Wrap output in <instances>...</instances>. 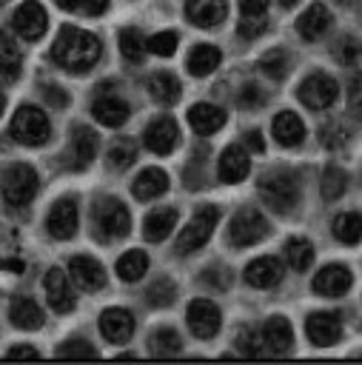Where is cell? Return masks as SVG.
<instances>
[{
  "label": "cell",
  "instance_id": "cell-1",
  "mask_svg": "<svg viewBox=\"0 0 362 365\" xmlns=\"http://www.w3.org/2000/svg\"><path fill=\"white\" fill-rule=\"evenodd\" d=\"M51 57L57 66H63L74 74L88 71L100 60V40L91 31H83L77 26H63L51 46Z\"/></svg>",
  "mask_w": 362,
  "mask_h": 365
},
{
  "label": "cell",
  "instance_id": "cell-2",
  "mask_svg": "<svg viewBox=\"0 0 362 365\" xmlns=\"http://www.w3.org/2000/svg\"><path fill=\"white\" fill-rule=\"evenodd\" d=\"M259 197L276 214H288L299 202V182L291 171H271L259 180Z\"/></svg>",
  "mask_w": 362,
  "mask_h": 365
},
{
  "label": "cell",
  "instance_id": "cell-3",
  "mask_svg": "<svg viewBox=\"0 0 362 365\" xmlns=\"http://www.w3.org/2000/svg\"><path fill=\"white\" fill-rule=\"evenodd\" d=\"M0 191L9 205H26L37 194V171L26 163L6 165L0 174Z\"/></svg>",
  "mask_w": 362,
  "mask_h": 365
},
{
  "label": "cell",
  "instance_id": "cell-4",
  "mask_svg": "<svg viewBox=\"0 0 362 365\" xmlns=\"http://www.w3.org/2000/svg\"><path fill=\"white\" fill-rule=\"evenodd\" d=\"M217 220H219V208L217 205H200L194 211V217L188 220V225L177 237V254H191V251L202 248L208 242V237L214 234Z\"/></svg>",
  "mask_w": 362,
  "mask_h": 365
},
{
  "label": "cell",
  "instance_id": "cell-5",
  "mask_svg": "<svg viewBox=\"0 0 362 365\" xmlns=\"http://www.w3.org/2000/svg\"><path fill=\"white\" fill-rule=\"evenodd\" d=\"M11 134L23 145H43L51 137V123L37 106H20L11 117Z\"/></svg>",
  "mask_w": 362,
  "mask_h": 365
},
{
  "label": "cell",
  "instance_id": "cell-6",
  "mask_svg": "<svg viewBox=\"0 0 362 365\" xmlns=\"http://www.w3.org/2000/svg\"><path fill=\"white\" fill-rule=\"evenodd\" d=\"M268 231H271V225L257 208H239L228 222V242L234 248H248V245L265 240Z\"/></svg>",
  "mask_w": 362,
  "mask_h": 365
},
{
  "label": "cell",
  "instance_id": "cell-7",
  "mask_svg": "<svg viewBox=\"0 0 362 365\" xmlns=\"http://www.w3.org/2000/svg\"><path fill=\"white\" fill-rule=\"evenodd\" d=\"M94 225L103 240H120L131 231V214L117 197H105L94 205Z\"/></svg>",
  "mask_w": 362,
  "mask_h": 365
},
{
  "label": "cell",
  "instance_id": "cell-8",
  "mask_svg": "<svg viewBox=\"0 0 362 365\" xmlns=\"http://www.w3.org/2000/svg\"><path fill=\"white\" fill-rule=\"evenodd\" d=\"M299 100L305 108L311 111H322V108H331L336 103V94H339V83L333 77H328L325 71H314L308 74L302 83H299Z\"/></svg>",
  "mask_w": 362,
  "mask_h": 365
},
{
  "label": "cell",
  "instance_id": "cell-9",
  "mask_svg": "<svg viewBox=\"0 0 362 365\" xmlns=\"http://www.w3.org/2000/svg\"><path fill=\"white\" fill-rule=\"evenodd\" d=\"M305 334L314 345L328 348L342 336V317L336 311H314L305 319Z\"/></svg>",
  "mask_w": 362,
  "mask_h": 365
},
{
  "label": "cell",
  "instance_id": "cell-10",
  "mask_svg": "<svg viewBox=\"0 0 362 365\" xmlns=\"http://www.w3.org/2000/svg\"><path fill=\"white\" fill-rule=\"evenodd\" d=\"M77 225H80V214H77V205L74 200H57L46 217V228L54 240H71L77 234Z\"/></svg>",
  "mask_w": 362,
  "mask_h": 365
},
{
  "label": "cell",
  "instance_id": "cell-11",
  "mask_svg": "<svg viewBox=\"0 0 362 365\" xmlns=\"http://www.w3.org/2000/svg\"><path fill=\"white\" fill-rule=\"evenodd\" d=\"M185 319L191 334L200 339H211L219 331V308L211 299H194L185 311Z\"/></svg>",
  "mask_w": 362,
  "mask_h": 365
},
{
  "label": "cell",
  "instance_id": "cell-12",
  "mask_svg": "<svg viewBox=\"0 0 362 365\" xmlns=\"http://www.w3.org/2000/svg\"><path fill=\"white\" fill-rule=\"evenodd\" d=\"M143 143L154 154H171L177 148V143H180V125L171 117H160V120H154V123L145 125Z\"/></svg>",
  "mask_w": 362,
  "mask_h": 365
},
{
  "label": "cell",
  "instance_id": "cell-13",
  "mask_svg": "<svg viewBox=\"0 0 362 365\" xmlns=\"http://www.w3.org/2000/svg\"><path fill=\"white\" fill-rule=\"evenodd\" d=\"M46 23H48L46 9H43L37 0H26V3H20V9L14 11V31H17L20 37H26V40L43 37Z\"/></svg>",
  "mask_w": 362,
  "mask_h": 365
},
{
  "label": "cell",
  "instance_id": "cell-14",
  "mask_svg": "<svg viewBox=\"0 0 362 365\" xmlns=\"http://www.w3.org/2000/svg\"><path fill=\"white\" fill-rule=\"evenodd\" d=\"M68 277L83 291H100L105 285V271L94 257H71L68 259Z\"/></svg>",
  "mask_w": 362,
  "mask_h": 365
},
{
  "label": "cell",
  "instance_id": "cell-15",
  "mask_svg": "<svg viewBox=\"0 0 362 365\" xmlns=\"http://www.w3.org/2000/svg\"><path fill=\"white\" fill-rule=\"evenodd\" d=\"M97 154V131L94 128H86V125H77L71 131V145H68V168L80 171L86 168Z\"/></svg>",
  "mask_w": 362,
  "mask_h": 365
},
{
  "label": "cell",
  "instance_id": "cell-16",
  "mask_svg": "<svg viewBox=\"0 0 362 365\" xmlns=\"http://www.w3.org/2000/svg\"><path fill=\"white\" fill-rule=\"evenodd\" d=\"M228 3L225 0H185V17L200 29H214L225 20Z\"/></svg>",
  "mask_w": 362,
  "mask_h": 365
},
{
  "label": "cell",
  "instance_id": "cell-17",
  "mask_svg": "<svg viewBox=\"0 0 362 365\" xmlns=\"http://www.w3.org/2000/svg\"><path fill=\"white\" fill-rule=\"evenodd\" d=\"M43 288H46V299H48V305H51L57 314H66V311L74 308V291H71V282H68V277H66L60 268H51V271L46 274Z\"/></svg>",
  "mask_w": 362,
  "mask_h": 365
},
{
  "label": "cell",
  "instance_id": "cell-18",
  "mask_svg": "<svg viewBox=\"0 0 362 365\" xmlns=\"http://www.w3.org/2000/svg\"><path fill=\"white\" fill-rule=\"evenodd\" d=\"M285 277V268L276 257H259L245 265V282L254 288H274Z\"/></svg>",
  "mask_w": 362,
  "mask_h": 365
},
{
  "label": "cell",
  "instance_id": "cell-19",
  "mask_svg": "<svg viewBox=\"0 0 362 365\" xmlns=\"http://www.w3.org/2000/svg\"><path fill=\"white\" fill-rule=\"evenodd\" d=\"M100 334L108 342H125L134 334V317L125 308H108L100 314Z\"/></svg>",
  "mask_w": 362,
  "mask_h": 365
},
{
  "label": "cell",
  "instance_id": "cell-20",
  "mask_svg": "<svg viewBox=\"0 0 362 365\" xmlns=\"http://www.w3.org/2000/svg\"><path fill=\"white\" fill-rule=\"evenodd\" d=\"M251 171V160H248V151L242 145H228L219 157V180L222 182H239L245 180Z\"/></svg>",
  "mask_w": 362,
  "mask_h": 365
},
{
  "label": "cell",
  "instance_id": "cell-21",
  "mask_svg": "<svg viewBox=\"0 0 362 365\" xmlns=\"http://www.w3.org/2000/svg\"><path fill=\"white\" fill-rule=\"evenodd\" d=\"M351 288V271L345 265H325L314 277V291L319 297H339Z\"/></svg>",
  "mask_w": 362,
  "mask_h": 365
},
{
  "label": "cell",
  "instance_id": "cell-22",
  "mask_svg": "<svg viewBox=\"0 0 362 365\" xmlns=\"http://www.w3.org/2000/svg\"><path fill=\"white\" fill-rule=\"evenodd\" d=\"M262 342L271 354H288L294 348V331H291V322L285 317H271L262 328Z\"/></svg>",
  "mask_w": 362,
  "mask_h": 365
},
{
  "label": "cell",
  "instance_id": "cell-23",
  "mask_svg": "<svg viewBox=\"0 0 362 365\" xmlns=\"http://www.w3.org/2000/svg\"><path fill=\"white\" fill-rule=\"evenodd\" d=\"M328 26H331V11H328L322 3H311V6L296 17V31H299V37H305V40L322 37V34L328 31Z\"/></svg>",
  "mask_w": 362,
  "mask_h": 365
},
{
  "label": "cell",
  "instance_id": "cell-24",
  "mask_svg": "<svg viewBox=\"0 0 362 365\" xmlns=\"http://www.w3.org/2000/svg\"><path fill=\"white\" fill-rule=\"evenodd\" d=\"M271 134H274V140L279 145L291 148V145H299L305 140V125L294 111H279L274 117V123H271Z\"/></svg>",
  "mask_w": 362,
  "mask_h": 365
},
{
  "label": "cell",
  "instance_id": "cell-25",
  "mask_svg": "<svg viewBox=\"0 0 362 365\" xmlns=\"http://www.w3.org/2000/svg\"><path fill=\"white\" fill-rule=\"evenodd\" d=\"M91 114L97 117V123H103V125H108V128H117V125H123V123L128 120L131 108H128L125 100L108 94V97H97V100H94Z\"/></svg>",
  "mask_w": 362,
  "mask_h": 365
},
{
  "label": "cell",
  "instance_id": "cell-26",
  "mask_svg": "<svg viewBox=\"0 0 362 365\" xmlns=\"http://www.w3.org/2000/svg\"><path fill=\"white\" fill-rule=\"evenodd\" d=\"M188 123L197 134H214L225 123V111L214 103H197L188 108Z\"/></svg>",
  "mask_w": 362,
  "mask_h": 365
},
{
  "label": "cell",
  "instance_id": "cell-27",
  "mask_svg": "<svg viewBox=\"0 0 362 365\" xmlns=\"http://www.w3.org/2000/svg\"><path fill=\"white\" fill-rule=\"evenodd\" d=\"M177 228V208H154L143 222V234L148 242H162Z\"/></svg>",
  "mask_w": 362,
  "mask_h": 365
},
{
  "label": "cell",
  "instance_id": "cell-28",
  "mask_svg": "<svg viewBox=\"0 0 362 365\" xmlns=\"http://www.w3.org/2000/svg\"><path fill=\"white\" fill-rule=\"evenodd\" d=\"M9 317H11V322H14L17 328H23V331H37V328L46 322L40 305H37L31 297H17V299H11Z\"/></svg>",
  "mask_w": 362,
  "mask_h": 365
},
{
  "label": "cell",
  "instance_id": "cell-29",
  "mask_svg": "<svg viewBox=\"0 0 362 365\" xmlns=\"http://www.w3.org/2000/svg\"><path fill=\"white\" fill-rule=\"evenodd\" d=\"M219 60H222V51H219L217 46L200 43V46L191 48V54H188V60H185V68H188L194 77H208V74L219 66Z\"/></svg>",
  "mask_w": 362,
  "mask_h": 365
},
{
  "label": "cell",
  "instance_id": "cell-30",
  "mask_svg": "<svg viewBox=\"0 0 362 365\" xmlns=\"http://www.w3.org/2000/svg\"><path fill=\"white\" fill-rule=\"evenodd\" d=\"M145 86H148L151 100H157L160 106H174V103L180 100V94H182L180 80H177L174 74H168V71H157V74H151Z\"/></svg>",
  "mask_w": 362,
  "mask_h": 365
},
{
  "label": "cell",
  "instance_id": "cell-31",
  "mask_svg": "<svg viewBox=\"0 0 362 365\" xmlns=\"http://www.w3.org/2000/svg\"><path fill=\"white\" fill-rule=\"evenodd\" d=\"M131 191H134L137 200H154V197L168 191V174L162 168H145V171L137 174Z\"/></svg>",
  "mask_w": 362,
  "mask_h": 365
},
{
  "label": "cell",
  "instance_id": "cell-32",
  "mask_svg": "<svg viewBox=\"0 0 362 365\" xmlns=\"http://www.w3.org/2000/svg\"><path fill=\"white\" fill-rule=\"evenodd\" d=\"M145 271H148V254L140 251V248H131V251H125V254L117 259V274H120V279H125V282L143 279Z\"/></svg>",
  "mask_w": 362,
  "mask_h": 365
},
{
  "label": "cell",
  "instance_id": "cell-33",
  "mask_svg": "<svg viewBox=\"0 0 362 365\" xmlns=\"http://www.w3.org/2000/svg\"><path fill=\"white\" fill-rule=\"evenodd\" d=\"M285 259L294 271H308L314 265V245L305 237H291L285 242Z\"/></svg>",
  "mask_w": 362,
  "mask_h": 365
},
{
  "label": "cell",
  "instance_id": "cell-34",
  "mask_svg": "<svg viewBox=\"0 0 362 365\" xmlns=\"http://www.w3.org/2000/svg\"><path fill=\"white\" fill-rule=\"evenodd\" d=\"M333 237L345 245H356L362 240V214L356 211H345L333 220Z\"/></svg>",
  "mask_w": 362,
  "mask_h": 365
},
{
  "label": "cell",
  "instance_id": "cell-35",
  "mask_svg": "<svg viewBox=\"0 0 362 365\" xmlns=\"http://www.w3.org/2000/svg\"><path fill=\"white\" fill-rule=\"evenodd\" d=\"M120 51H123L125 60H131V63H143V57H145V51H148V40L143 37L140 29L128 26V29L120 31Z\"/></svg>",
  "mask_w": 362,
  "mask_h": 365
},
{
  "label": "cell",
  "instance_id": "cell-36",
  "mask_svg": "<svg viewBox=\"0 0 362 365\" xmlns=\"http://www.w3.org/2000/svg\"><path fill=\"white\" fill-rule=\"evenodd\" d=\"M134 160H137V145H134L131 137H117V140L108 145V165H111L114 171L128 168Z\"/></svg>",
  "mask_w": 362,
  "mask_h": 365
},
{
  "label": "cell",
  "instance_id": "cell-37",
  "mask_svg": "<svg viewBox=\"0 0 362 365\" xmlns=\"http://www.w3.org/2000/svg\"><path fill=\"white\" fill-rule=\"evenodd\" d=\"M148 348H151L154 356H177L180 354V334L171 331V328H160V331L151 334Z\"/></svg>",
  "mask_w": 362,
  "mask_h": 365
},
{
  "label": "cell",
  "instance_id": "cell-38",
  "mask_svg": "<svg viewBox=\"0 0 362 365\" xmlns=\"http://www.w3.org/2000/svg\"><path fill=\"white\" fill-rule=\"evenodd\" d=\"M259 68H262V74H265L268 80H282V77L288 74V68H291L288 51H285V48H271V51L259 60Z\"/></svg>",
  "mask_w": 362,
  "mask_h": 365
},
{
  "label": "cell",
  "instance_id": "cell-39",
  "mask_svg": "<svg viewBox=\"0 0 362 365\" xmlns=\"http://www.w3.org/2000/svg\"><path fill=\"white\" fill-rule=\"evenodd\" d=\"M345 185H348L345 171H342V168H336V165H328V168H325V174H322V182H319L322 197H325V200H339V197L345 194Z\"/></svg>",
  "mask_w": 362,
  "mask_h": 365
},
{
  "label": "cell",
  "instance_id": "cell-40",
  "mask_svg": "<svg viewBox=\"0 0 362 365\" xmlns=\"http://www.w3.org/2000/svg\"><path fill=\"white\" fill-rule=\"evenodd\" d=\"M148 302L154 305V308H165V305H171L174 302V297H177V285L168 279V277H157L154 282H151V288H148Z\"/></svg>",
  "mask_w": 362,
  "mask_h": 365
},
{
  "label": "cell",
  "instance_id": "cell-41",
  "mask_svg": "<svg viewBox=\"0 0 362 365\" xmlns=\"http://www.w3.org/2000/svg\"><path fill=\"white\" fill-rule=\"evenodd\" d=\"M319 137H322V145L325 148H331V151H336V148H345L348 145V128L342 125V123H328V125H322V131H319Z\"/></svg>",
  "mask_w": 362,
  "mask_h": 365
},
{
  "label": "cell",
  "instance_id": "cell-42",
  "mask_svg": "<svg viewBox=\"0 0 362 365\" xmlns=\"http://www.w3.org/2000/svg\"><path fill=\"white\" fill-rule=\"evenodd\" d=\"M177 31H160L154 37H148V51L160 54V57H171L177 51Z\"/></svg>",
  "mask_w": 362,
  "mask_h": 365
},
{
  "label": "cell",
  "instance_id": "cell-43",
  "mask_svg": "<svg viewBox=\"0 0 362 365\" xmlns=\"http://www.w3.org/2000/svg\"><path fill=\"white\" fill-rule=\"evenodd\" d=\"M57 356H63V359H86V356H97V351L83 339H68V342H63L57 348Z\"/></svg>",
  "mask_w": 362,
  "mask_h": 365
},
{
  "label": "cell",
  "instance_id": "cell-44",
  "mask_svg": "<svg viewBox=\"0 0 362 365\" xmlns=\"http://www.w3.org/2000/svg\"><path fill=\"white\" fill-rule=\"evenodd\" d=\"M265 29H268V17H265V14H259V17H242L239 26H237V34L245 37V40H254V37H259Z\"/></svg>",
  "mask_w": 362,
  "mask_h": 365
},
{
  "label": "cell",
  "instance_id": "cell-45",
  "mask_svg": "<svg viewBox=\"0 0 362 365\" xmlns=\"http://www.w3.org/2000/svg\"><path fill=\"white\" fill-rule=\"evenodd\" d=\"M348 108H351V114L362 123V71L353 74L351 83H348Z\"/></svg>",
  "mask_w": 362,
  "mask_h": 365
},
{
  "label": "cell",
  "instance_id": "cell-46",
  "mask_svg": "<svg viewBox=\"0 0 362 365\" xmlns=\"http://www.w3.org/2000/svg\"><path fill=\"white\" fill-rule=\"evenodd\" d=\"M333 57L339 60V63H345V66H353L359 57H362V46L356 43V40H351V37H345L336 48H333Z\"/></svg>",
  "mask_w": 362,
  "mask_h": 365
},
{
  "label": "cell",
  "instance_id": "cell-47",
  "mask_svg": "<svg viewBox=\"0 0 362 365\" xmlns=\"http://www.w3.org/2000/svg\"><path fill=\"white\" fill-rule=\"evenodd\" d=\"M265 100H268V94H265L259 86H254V83L242 86V91H239V106H245V108H257V106H262Z\"/></svg>",
  "mask_w": 362,
  "mask_h": 365
},
{
  "label": "cell",
  "instance_id": "cell-48",
  "mask_svg": "<svg viewBox=\"0 0 362 365\" xmlns=\"http://www.w3.org/2000/svg\"><path fill=\"white\" fill-rule=\"evenodd\" d=\"M237 345H239V351H242L245 356H259V354H262L259 339H257V334H254L251 328H245V331L237 334Z\"/></svg>",
  "mask_w": 362,
  "mask_h": 365
},
{
  "label": "cell",
  "instance_id": "cell-49",
  "mask_svg": "<svg viewBox=\"0 0 362 365\" xmlns=\"http://www.w3.org/2000/svg\"><path fill=\"white\" fill-rule=\"evenodd\" d=\"M20 77V60H3L0 57V83H14Z\"/></svg>",
  "mask_w": 362,
  "mask_h": 365
},
{
  "label": "cell",
  "instance_id": "cell-50",
  "mask_svg": "<svg viewBox=\"0 0 362 365\" xmlns=\"http://www.w3.org/2000/svg\"><path fill=\"white\" fill-rule=\"evenodd\" d=\"M242 17H259L268 11V0H239Z\"/></svg>",
  "mask_w": 362,
  "mask_h": 365
},
{
  "label": "cell",
  "instance_id": "cell-51",
  "mask_svg": "<svg viewBox=\"0 0 362 365\" xmlns=\"http://www.w3.org/2000/svg\"><path fill=\"white\" fill-rule=\"evenodd\" d=\"M202 279H205L208 285H214V288H228V282H231L228 271H217V268H208V271L202 274Z\"/></svg>",
  "mask_w": 362,
  "mask_h": 365
},
{
  "label": "cell",
  "instance_id": "cell-52",
  "mask_svg": "<svg viewBox=\"0 0 362 365\" xmlns=\"http://www.w3.org/2000/svg\"><path fill=\"white\" fill-rule=\"evenodd\" d=\"M0 57H3V60H20L17 46H14V40H11L6 31H0Z\"/></svg>",
  "mask_w": 362,
  "mask_h": 365
},
{
  "label": "cell",
  "instance_id": "cell-53",
  "mask_svg": "<svg viewBox=\"0 0 362 365\" xmlns=\"http://www.w3.org/2000/svg\"><path fill=\"white\" fill-rule=\"evenodd\" d=\"M6 356L9 359H40V351H34L31 345H14V348H9Z\"/></svg>",
  "mask_w": 362,
  "mask_h": 365
},
{
  "label": "cell",
  "instance_id": "cell-54",
  "mask_svg": "<svg viewBox=\"0 0 362 365\" xmlns=\"http://www.w3.org/2000/svg\"><path fill=\"white\" fill-rule=\"evenodd\" d=\"M46 100H48L51 106H57V108H63V106L68 103V94H66L63 88H57V86H46Z\"/></svg>",
  "mask_w": 362,
  "mask_h": 365
},
{
  "label": "cell",
  "instance_id": "cell-55",
  "mask_svg": "<svg viewBox=\"0 0 362 365\" xmlns=\"http://www.w3.org/2000/svg\"><path fill=\"white\" fill-rule=\"evenodd\" d=\"M108 9V0H83V11L86 14H103Z\"/></svg>",
  "mask_w": 362,
  "mask_h": 365
},
{
  "label": "cell",
  "instance_id": "cell-56",
  "mask_svg": "<svg viewBox=\"0 0 362 365\" xmlns=\"http://www.w3.org/2000/svg\"><path fill=\"white\" fill-rule=\"evenodd\" d=\"M245 140H248L251 151H257V154L265 148V143H262V134H259V131H248V137H245Z\"/></svg>",
  "mask_w": 362,
  "mask_h": 365
},
{
  "label": "cell",
  "instance_id": "cell-57",
  "mask_svg": "<svg viewBox=\"0 0 362 365\" xmlns=\"http://www.w3.org/2000/svg\"><path fill=\"white\" fill-rule=\"evenodd\" d=\"M0 271H14V274H20V271H23V262H20V259H0Z\"/></svg>",
  "mask_w": 362,
  "mask_h": 365
},
{
  "label": "cell",
  "instance_id": "cell-58",
  "mask_svg": "<svg viewBox=\"0 0 362 365\" xmlns=\"http://www.w3.org/2000/svg\"><path fill=\"white\" fill-rule=\"evenodd\" d=\"M60 9H66V11H77V9H83V0H54Z\"/></svg>",
  "mask_w": 362,
  "mask_h": 365
},
{
  "label": "cell",
  "instance_id": "cell-59",
  "mask_svg": "<svg viewBox=\"0 0 362 365\" xmlns=\"http://www.w3.org/2000/svg\"><path fill=\"white\" fill-rule=\"evenodd\" d=\"M296 3H299V0H279L282 9H291V6H296Z\"/></svg>",
  "mask_w": 362,
  "mask_h": 365
},
{
  "label": "cell",
  "instance_id": "cell-60",
  "mask_svg": "<svg viewBox=\"0 0 362 365\" xmlns=\"http://www.w3.org/2000/svg\"><path fill=\"white\" fill-rule=\"evenodd\" d=\"M3 108H6V97H3V91H0V114H3Z\"/></svg>",
  "mask_w": 362,
  "mask_h": 365
}]
</instances>
